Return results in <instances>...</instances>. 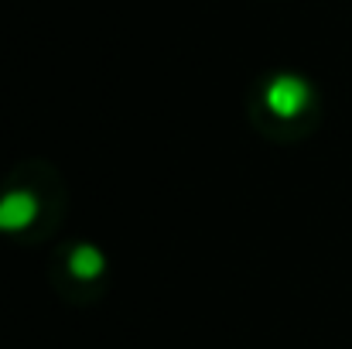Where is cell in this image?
Returning <instances> with one entry per match:
<instances>
[{"mask_svg": "<svg viewBox=\"0 0 352 349\" xmlns=\"http://www.w3.org/2000/svg\"><path fill=\"white\" fill-rule=\"evenodd\" d=\"M305 103H308V86L298 76H280L267 89V107H270V114H277V116L301 114Z\"/></svg>", "mask_w": 352, "mask_h": 349, "instance_id": "1", "label": "cell"}, {"mask_svg": "<svg viewBox=\"0 0 352 349\" xmlns=\"http://www.w3.org/2000/svg\"><path fill=\"white\" fill-rule=\"evenodd\" d=\"M38 213V202L34 195L28 192H10L0 199V230H24Z\"/></svg>", "mask_w": 352, "mask_h": 349, "instance_id": "2", "label": "cell"}, {"mask_svg": "<svg viewBox=\"0 0 352 349\" xmlns=\"http://www.w3.org/2000/svg\"><path fill=\"white\" fill-rule=\"evenodd\" d=\"M69 267H72V274L76 277H96V274H103V253L100 250H93V246H79L76 253H72V260H69Z\"/></svg>", "mask_w": 352, "mask_h": 349, "instance_id": "3", "label": "cell"}]
</instances>
